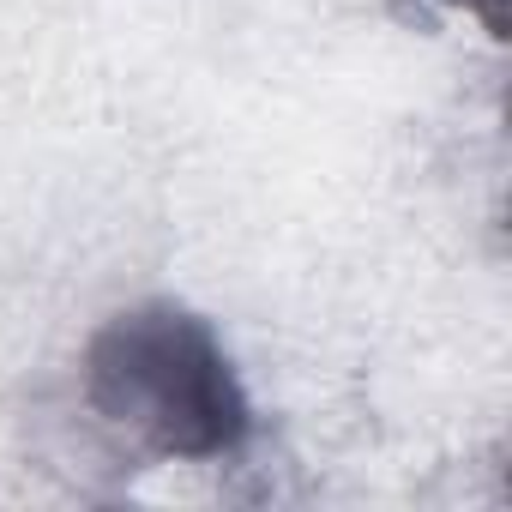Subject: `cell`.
Wrapping results in <instances>:
<instances>
[{"label": "cell", "instance_id": "obj_1", "mask_svg": "<svg viewBox=\"0 0 512 512\" xmlns=\"http://www.w3.org/2000/svg\"><path fill=\"white\" fill-rule=\"evenodd\" d=\"M79 374L91 410L157 458H229L253 434L247 386L193 308L139 302L109 314Z\"/></svg>", "mask_w": 512, "mask_h": 512}, {"label": "cell", "instance_id": "obj_2", "mask_svg": "<svg viewBox=\"0 0 512 512\" xmlns=\"http://www.w3.org/2000/svg\"><path fill=\"white\" fill-rule=\"evenodd\" d=\"M470 19H482L488 37H506V0H458Z\"/></svg>", "mask_w": 512, "mask_h": 512}]
</instances>
